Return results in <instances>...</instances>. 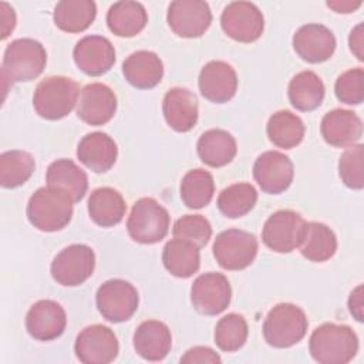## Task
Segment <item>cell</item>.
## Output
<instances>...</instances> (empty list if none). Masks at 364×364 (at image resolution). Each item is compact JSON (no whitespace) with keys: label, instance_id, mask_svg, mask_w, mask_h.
I'll return each instance as SVG.
<instances>
[{"label":"cell","instance_id":"cell-1","mask_svg":"<svg viewBox=\"0 0 364 364\" xmlns=\"http://www.w3.org/2000/svg\"><path fill=\"white\" fill-rule=\"evenodd\" d=\"M309 351L320 364H346L358 351V338L346 324L324 323L310 336Z\"/></svg>","mask_w":364,"mask_h":364},{"label":"cell","instance_id":"cell-2","mask_svg":"<svg viewBox=\"0 0 364 364\" xmlns=\"http://www.w3.org/2000/svg\"><path fill=\"white\" fill-rule=\"evenodd\" d=\"M73 203L71 196L58 188H40L28 199V222L41 232L61 230L73 218Z\"/></svg>","mask_w":364,"mask_h":364},{"label":"cell","instance_id":"cell-3","mask_svg":"<svg viewBox=\"0 0 364 364\" xmlns=\"http://www.w3.org/2000/svg\"><path fill=\"white\" fill-rule=\"evenodd\" d=\"M47 53L43 44L34 38H17L11 41L3 55L1 78L6 82H21L37 78L46 68Z\"/></svg>","mask_w":364,"mask_h":364},{"label":"cell","instance_id":"cell-4","mask_svg":"<svg viewBox=\"0 0 364 364\" xmlns=\"http://www.w3.org/2000/svg\"><path fill=\"white\" fill-rule=\"evenodd\" d=\"M78 84L63 75L47 77L38 82L33 95L36 112L50 121L67 117L78 102Z\"/></svg>","mask_w":364,"mask_h":364},{"label":"cell","instance_id":"cell-5","mask_svg":"<svg viewBox=\"0 0 364 364\" xmlns=\"http://www.w3.org/2000/svg\"><path fill=\"white\" fill-rule=\"evenodd\" d=\"M307 326V317L299 306L279 303L264 318L263 337L272 347L287 348L303 340Z\"/></svg>","mask_w":364,"mask_h":364},{"label":"cell","instance_id":"cell-6","mask_svg":"<svg viewBox=\"0 0 364 364\" xmlns=\"http://www.w3.org/2000/svg\"><path fill=\"white\" fill-rule=\"evenodd\" d=\"M169 213L154 198L138 199L128 216L127 230L129 237L142 245L161 242L169 230Z\"/></svg>","mask_w":364,"mask_h":364},{"label":"cell","instance_id":"cell-7","mask_svg":"<svg viewBox=\"0 0 364 364\" xmlns=\"http://www.w3.org/2000/svg\"><path fill=\"white\" fill-rule=\"evenodd\" d=\"M95 303L100 314L111 323L129 320L139 303L136 289L127 280L111 279L104 282L95 294Z\"/></svg>","mask_w":364,"mask_h":364},{"label":"cell","instance_id":"cell-8","mask_svg":"<svg viewBox=\"0 0 364 364\" xmlns=\"http://www.w3.org/2000/svg\"><path fill=\"white\" fill-rule=\"evenodd\" d=\"M212 250L222 269L242 270L253 263L257 255V240L249 232L228 229L216 236Z\"/></svg>","mask_w":364,"mask_h":364},{"label":"cell","instance_id":"cell-9","mask_svg":"<svg viewBox=\"0 0 364 364\" xmlns=\"http://www.w3.org/2000/svg\"><path fill=\"white\" fill-rule=\"evenodd\" d=\"M95 267L94 250L81 243L64 247L51 262L53 279L65 287H75L91 277Z\"/></svg>","mask_w":364,"mask_h":364},{"label":"cell","instance_id":"cell-10","mask_svg":"<svg viewBox=\"0 0 364 364\" xmlns=\"http://www.w3.org/2000/svg\"><path fill=\"white\" fill-rule=\"evenodd\" d=\"M222 30L239 43L256 41L264 28V18L259 7L250 1H232L220 16Z\"/></svg>","mask_w":364,"mask_h":364},{"label":"cell","instance_id":"cell-11","mask_svg":"<svg viewBox=\"0 0 364 364\" xmlns=\"http://www.w3.org/2000/svg\"><path fill=\"white\" fill-rule=\"evenodd\" d=\"M230 283L222 273H203L191 287V303L198 313L205 316L220 314L230 304Z\"/></svg>","mask_w":364,"mask_h":364},{"label":"cell","instance_id":"cell-12","mask_svg":"<svg viewBox=\"0 0 364 364\" xmlns=\"http://www.w3.org/2000/svg\"><path fill=\"white\" fill-rule=\"evenodd\" d=\"M74 351L84 364H108L117 358L119 344L109 327L92 324L78 333Z\"/></svg>","mask_w":364,"mask_h":364},{"label":"cell","instance_id":"cell-13","mask_svg":"<svg viewBox=\"0 0 364 364\" xmlns=\"http://www.w3.org/2000/svg\"><path fill=\"white\" fill-rule=\"evenodd\" d=\"M166 21L178 37L196 38L209 28L212 11L202 0H175L168 7Z\"/></svg>","mask_w":364,"mask_h":364},{"label":"cell","instance_id":"cell-14","mask_svg":"<svg viewBox=\"0 0 364 364\" xmlns=\"http://www.w3.org/2000/svg\"><path fill=\"white\" fill-rule=\"evenodd\" d=\"M304 219L294 210L282 209L264 222L262 229L263 243L273 252L289 253L299 246Z\"/></svg>","mask_w":364,"mask_h":364},{"label":"cell","instance_id":"cell-15","mask_svg":"<svg viewBox=\"0 0 364 364\" xmlns=\"http://www.w3.org/2000/svg\"><path fill=\"white\" fill-rule=\"evenodd\" d=\"M294 169L290 158L279 151H266L253 165V178L260 189L270 195L284 192L293 182Z\"/></svg>","mask_w":364,"mask_h":364},{"label":"cell","instance_id":"cell-16","mask_svg":"<svg viewBox=\"0 0 364 364\" xmlns=\"http://www.w3.org/2000/svg\"><path fill=\"white\" fill-rule=\"evenodd\" d=\"M117 111L114 91L101 82L87 84L78 95L77 115L88 125L100 127L112 119Z\"/></svg>","mask_w":364,"mask_h":364},{"label":"cell","instance_id":"cell-17","mask_svg":"<svg viewBox=\"0 0 364 364\" xmlns=\"http://www.w3.org/2000/svg\"><path fill=\"white\" fill-rule=\"evenodd\" d=\"M333 31L318 23L301 26L293 36V48L297 55L311 64L327 61L336 51Z\"/></svg>","mask_w":364,"mask_h":364},{"label":"cell","instance_id":"cell-18","mask_svg":"<svg viewBox=\"0 0 364 364\" xmlns=\"http://www.w3.org/2000/svg\"><path fill=\"white\" fill-rule=\"evenodd\" d=\"M75 65L87 75L98 77L108 73L115 63V50L102 36H85L73 51Z\"/></svg>","mask_w":364,"mask_h":364},{"label":"cell","instance_id":"cell-19","mask_svg":"<svg viewBox=\"0 0 364 364\" xmlns=\"http://www.w3.org/2000/svg\"><path fill=\"white\" fill-rule=\"evenodd\" d=\"M67 326L63 306L54 300H38L26 316L27 333L38 341H51L60 337Z\"/></svg>","mask_w":364,"mask_h":364},{"label":"cell","instance_id":"cell-20","mask_svg":"<svg viewBox=\"0 0 364 364\" xmlns=\"http://www.w3.org/2000/svg\"><path fill=\"white\" fill-rule=\"evenodd\" d=\"M200 94L210 102L223 104L230 101L237 90V75L235 68L220 60L209 61L199 73Z\"/></svg>","mask_w":364,"mask_h":364},{"label":"cell","instance_id":"cell-21","mask_svg":"<svg viewBox=\"0 0 364 364\" xmlns=\"http://www.w3.org/2000/svg\"><path fill=\"white\" fill-rule=\"evenodd\" d=\"M320 132L328 145L336 148H348L361 138L363 122L355 112L336 108L323 117Z\"/></svg>","mask_w":364,"mask_h":364},{"label":"cell","instance_id":"cell-22","mask_svg":"<svg viewBox=\"0 0 364 364\" xmlns=\"http://www.w3.org/2000/svg\"><path fill=\"white\" fill-rule=\"evenodd\" d=\"M162 112L166 124L173 131L188 132L198 122L196 95L186 88H171L164 97Z\"/></svg>","mask_w":364,"mask_h":364},{"label":"cell","instance_id":"cell-23","mask_svg":"<svg viewBox=\"0 0 364 364\" xmlns=\"http://www.w3.org/2000/svg\"><path fill=\"white\" fill-rule=\"evenodd\" d=\"M118 156L115 141L105 132H91L81 138L77 146V158L82 165L97 173L109 171Z\"/></svg>","mask_w":364,"mask_h":364},{"label":"cell","instance_id":"cell-24","mask_svg":"<svg viewBox=\"0 0 364 364\" xmlns=\"http://www.w3.org/2000/svg\"><path fill=\"white\" fill-rule=\"evenodd\" d=\"M132 343L136 354L144 360L161 361L171 351L172 334L165 323L146 320L135 330Z\"/></svg>","mask_w":364,"mask_h":364},{"label":"cell","instance_id":"cell-25","mask_svg":"<svg viewBox=\"0 0 364 364\" xmlns=\"http://www.w3.org/2000/svg\"><path fill=\"white\" fill-rule=\"evenodd\" d=\"M122 74L132 87L149 90L161 82L164 77V64L155 53L139 50L125 58L122 63Z\"/></svg>","mask_w":364,"mask_h":364},{"label":"cell","instance_id":"cell-26","mask_svg":"<svg viewBox=\"0 0 364 364\" xmlns=\"http://www.w3.org/2000/svg\"><path fill=\"white\" fill-rule=\"evenodd\" d=\"M297 247L301 256L307 260L323 263L334 256L337 250V237L324 223L304 222Z\"/></svg>","mask_w":364,"mask_h":364},{"label":"cell","instance_id":"cell-27","mask_svg":"<svg viewBox=\"0 0 364 364\" xmlns=\"http://www.w3.org/2000/svg\"><path fill=\"white\" fill-rule=\"evenodd\" d=\"M125 212V200L114 188H98L88 198V215L98 226L111 228L118 225L124 219Z\"/></svg>","mask_w":364,"mask_h":364},{"label":"cell","instance_id":"cell-28","mask_svg":"<svg viewBox=\"0 0 364 364\" xmlns=\"http://www.w3.org/2000/svg\"><path fill=\"white\" fill-rule=\"evenodd\" d=\"M196 151L205 165L220 168L228 165L236 156L237 146L230 132L216 128L208 129L199 136Z\"/></svg>","mask_w":364,"mask_h":364},{"label":"cell","instance_id":"cell-29","mask_svg":"<svg viewBox=\"0 0 364 364\" xmlns=\"http://www.w3.org/2000/svg\"><path fill=\"white\" fill-rule=\"evenodd\" d=\"M165 269L175 277L188 279L193 276L200 266L199 247L188 240L173 237L162 250Z\"/></svg>","mask_w":364,"mask_h":364},{"label":"cell","instance_id":"cell-30","mask_svg":"<svg viewBox=\"0 0 364 364\" xmlns=\"http://www.w3.org/2000/svg\"><path fill=\"white\" fill-rule=\"evenodd\" d=\"M148 23L145 7L138 1H117L107 13V26L118 37H134Z\"/></svg>","mask_w":364,"mask_h":364},{"label":"cell","instance_id":"cell-31","mask_svg":"<svg viewBox=\"0 0 364 364\" xmlns=\"http://www.w3.org/2000/svg\"><path fill=\"white\" fill-rule=\"evenodd\" d=\"M48 186L67 192L74 202L84 198L88 189L87 173L71 159H57L50 164L46 175Z\"/></svg>","mask_w":364,"mask_h":364},{"label":"cell","instance_id":"cell-32","mask_svg":"<svg viewBox=\"0 0 364 364\" xmlns=\"http://www.w3.org/2000/svg\"><path fill=\"white\" fill-rule=\"evenodd\" d=\"M287 94L296 109L309 112L321 105L326 88L321 78L314 71L306 70L300 71L290 80Z\"/></svg>","mask_w":364,"mask_h":364},{"label":"cell","instance_id":"cell-33","mask_svg":"<svg viewBox=\"0 0 364 364\" xmlns=\"http://www.w3.org/2000/svg\"><path fill=\"white\" fill-rule=\"evenodd\" d=\"M97 16L92 0H63L54 7V24L65 33H81L87 30Z\"/></svg>","mask_w":364,"mask_h":364},{"label":"cell","instance_id":"cell-34","mask_svg":"<svg viewBox=\"0 0 364 364\" xmlns=\"http://www.w3.org/2000/svg\"><path fill=\"white\" fill-rule=\"evenodd\" d=\"M266 131L273 145L283 149H291L303 141L306 129L300 117L291 111L280 109L269 118Z\"/></svg>","mask_w":364,"mask_h":364},{"label":"cell","instance_id":"cell-35","mask_svg":"<svg viewBox=\"0 0 364 364\" xmlns=\"http://www.w3.org/2000/svg\"><path fill=\"white\" fill-rule=\"evenodd\" d=\"M181 199L189 209H202L210 203L215 193V182L210 172L196 168L185 173L181 181Z\"/></svg>","mask_w":364,"mask_h":364},{"label":"cell","instance_id":"cell-36","mask_svg":"<svg viewBox=\"0 0 364 364\" xmlns=\"http://www.w3.org/2000/svg\"><path fill=\"white\" fill-rule=\"evenodd\" d=\"M36 168L34 158L20 149L6 151L0 155V183L3 188H17L26 183Z\"/></svg>","mask_w":364,"mask_h":364},{"label":"cell","instance_id":"cell-37","mask_svg":"<svg viewBox=\"0 0 364 364\" xmlns=\"http://www.w3.org/2000/svg\"><path fill=\"white\" fill-rule=\"evenodd\" d=\"M257 202V192L247 182L233 183L225 188L218 196V208L220 213L229 219L242 218L249 213Z\"/></svg>","mask_w":364,"mask_h":364},{"label":"cell","instance_id":"cell-38","mask_svg":"<svg viewBox=\"0 0 364 364\" xmlns=\"http://www.w3.org/2000/svg\"><path fill=\"white\" fill-rule=\"evenodd\" d=\"M247 340V323L242 314L229 313L215 327V343L226 353L237 351Z\"/></svg>","mask_w":364,"mask_h":364},{"label":"cell","instance_id":"cell-39","mask_svg":"<svg viewBox=\"0 0 364 364\" xmlns=\"http://www.w3.org/2000/svg\"><path fill=\"white\" fill-rule=\"evenodd\" d=\"M364 146L354 144L348 146L338 159V173L341 181L350 189L360 191L364 186Z\"/></svg>","mask_w":364,"mask_h":364},{"label":"cell","instance_id":"cell-40","mask_svg":"<svg viewBox=\"0 0 364 364\" xmlns=\"http://www.w3.org/2000/svg\"><path fill=\"white\" fill-rule=\"evenodd\" d=\"M172 235L173 237L188 240L200 249L209 242L212 226L202 215H185L173 223Z\"/></svg>","mask_w":364,"mask_h":364},{"label":"cell","instance_id":"cell-41","mask_svg":"<svg viewBox=\"0 0 364 364\" xmlns=\"http://www.w3.org/2000/svg\"><path fill=\"white\" fill-rule=\"evenodd\" d=\"M334 92L337 100L344 104H361L364 100V70L355 67L340 74L336 80Z\"/></svg>","mask_w":364,"mask_h":364},{"label":"cell","instance_id":"cell-42","mask_svg":"<svg viewBox=\"0 0 364 364\" xmlns=\"http://www.w3.org/2000/svg\"><path fill=\"white\" fill-rule=\"evenodd\" d=\"M220 357L219 354H216L212 348L209 347H202V346H198V347H192L189 348L183 357H181V363H212V364H216V363H220Z\"/></svg>","mask_w":364,"mask_h":364},{"label":"cell","instance_id":"cell-43","mask_svg":"<svg viewBox=\"0 0 364 364\" xmlns=\"http://www.w3.org/2000/svg\"><path fill=\"white\" fill-rule=\"evenodd\" d=\"M0 28H1V40L7 38L16 27V13L10 4L6 1L0 3Z\"/></svg>","mask_w":364,"mask_h":364},{"label":"cell","instance_id":"cell-44","mask_svg":"<svg viewBox=\"0 0 364 364\" xmlns=\"http://www.w3.org/2000/svg\"><path fill=\"white\" fill-rule=\"evenodd\" d=\"M348 46L351 53L357 57V60H364V33H363V24H357L348 37Z\"/></svg>","mask_w":364,"mask_h":364},{"label":"cell","instance_id":"cell-45","mask_svg":"<svg viewBox=\"0 0 364 364\" xmlns=\"http://www.w3.org/2000/svg\"><path fill=\"white\" fill-rule=\"evenodd\" d=\"M363 284H358L348 297V310L351 313V316L357 320V321H363Z\"/></svg>","mask_w":364,"mask_h":364},{"label":"cell","instance_id":"cell-46","mask_svg":"<svg viewBox=\"0 0 364 364\" xmlns=\"http://www.w3.org/2000/svg\"><path fill=\"white\" fill-rule=\"evenodd\" d=\"M326 4L331 10H334L336 13L347 14V13L355 11L363 4V1L361 0H358V1H353V0H331V1H327Z\"/></svg>","mask_w":364,"mask_h":364}]
</instances>
